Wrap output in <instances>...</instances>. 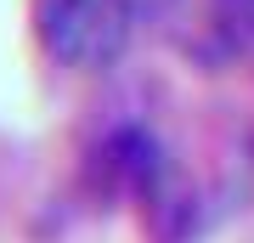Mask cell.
<instances>
[{
	"label": "cell",
	"mask_w": 254,
	"mask_h": 243,
	"mask_svg": "<svg viewBox=\"0 0 254 243\" xmlns=\"http://www.w3.org/2000/svg\"><path fill=\"white\" fill-rule=\"evenodd\" d=\"M130 6L125 0H46L40 6V40L68 68H113L130 45Z\"/></svg>",
	"instance_id": "1"
},
{
	"label": "cell",
	"mask_w": 254,
	"mask_h": 243,
	"mask_svg": "<svg viewBox=\"0 0 254 243\" xmlns=\"http://www.w3.org/2000/svg\"><path fill=\"white\" fill-rule=\"evenodd\" d=\"M102 164L136 192H153L158 175H164V159H158V142L147 130H113L108 147H102Z\"/></svg>",
	"instance_id": "2"
},
{
	"label": "cell",
	"mask_w": 254,
	"mask_h": 243,
	"mask_svg": "<svg viewBox=\"0 0 254 243\" xmlns=\"http://www.w3.org/2000/svg\"><path fill=\"white\" fill-rule=\"evenodd\" d=\"M209 23L226 40V51L254 57V0H209Z\"/></svg>",
	"instance_id": "3"
},
{
	"label": "cell",
	"mask_w": 254,
	"mask_h": 243,
	"mask_svg": "<svg viewBox=\"0 0 254 243\" xmlns=\"http://www.w3.org/2000/svg\"><path fill=\"white\" fill-rule=\"evenodd\" d=\"M125 6H130V17H164L175 0H125Z\"/></svg>",
	"instance_id": "4"
}]
</instances>
